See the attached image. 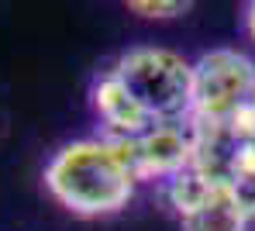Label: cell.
Listing matches in <instances>:
<instances>
[{"instance_id": "3957f363", "label": "cell", "mask_w": 255, "mask_h": 231, "mask_svg": "<svg viewBox=\"0 0 255 231\" xmlns=\"http://www.w3.org/2000/svg\"><path fill=\"white\" fill-rule=\"evenodd\" d=\"M255 93V59L238 48H211L190 69V121L228 124Z\"/></svg>"}, {"instance_id": "277c9868", "label": "cell", "mask_w": 255, "mask_h": 231, "mask_svg": "<svg viewBox=\"0 0 255 231\" xmlns=\"http://www.w3.org/2000/svg\"><path fill=\"white\" fill-rule=\"evenodd\" d=\"M125 152L131 176L138 183H169L183 169L193 166V131L190 121H169V124H152L138 138L118 141Z\"/></svg>"}, {"instance_id": "52a82bcc", "label": "cell", "mask_w": 255, "mask_h": 231, "mask_svg": "<svg viewBox=\"0 0 255 231\" xmlns=\"http://www.w3.org/2000/svg\"><path fill=\"white\" fill-rule=\"evenodd\" d=\"M224 183L231 190V197L238 200L242 214L255 221V141L231 148L228 166H224Z\"/></svg>"}, {"instance_id": "6da1fadb", "label": "cell", "mask_w": 255, "mask_h": 231, "mask_svg": "<svg viewBox=\"0 0 255 231\" xmlns=\"http://www.w3.org/2000/svg\"><path fill=\"white\" fill-rule=\"evenodd\" d=\"M138 180L114 138H76L45 166V190L76 218H107L125 211Z\"/></svg>"}, {"instance_id": "8992f818", "label": "cell", "mask_w": 255, "mask_h": 231, "mask_svg": "<svg viewBox=\"0 0 255 231\" xmlns=\"http://www.w3.org/2000/svg\"><path fill=\"white\" fill-rule=\"evenodd\" d=\"M179 225H183V231H249V218L242 214L228 183H221L211 200L200 204L193 214H186Z\"/></svg>"}, {"instance_id": "ba28073f", "label": "cell", "mask_w": 255, "mask_h": 231, "mask_svg": "<svg viewBox=\"0 0 255 231\" xmlns=\"http://www.w3.org/2000/svg\"><path fill=\"white\" fill-rule=\"evenodd\" d=\"M128 10L138 14V17H148V21H166V17H183L190 10V3H183V0H169V3H162V0L159 3L155 0H131Z\"/></svg>"}, {"instance_id": "7a4b0ae2", "label": "cell", "mask_w": 255, "mask_h": 231, "mask_svg": "<svg viewBox=\"0 0 255 231\" xmlns=\"http://www.w3.org/2000/svg\"><path fill=\"white\" fill-rule=\"evenodd\" d=\"M190 69L193 62H186L179 52L155 45L128 48L114 66L118 80L152 117V124L190 117Z\"/></svg>"}, {"instance_id": "5b68a950", "label": "cell", "mask_w": 255, "mask_h": 231, "mask_svg": "<svg viewBox=\"0 0 255 231\" xmlns=\"http://www.w3.org/2000/svg\"><path fill=\"white\" fill-rule=\"evenodd\" d=\"M90 104H93V111H97V117L104 124V138L128 141L152 128V117L138 107V100L128 93V87L118 80L114 69H107V73H100L93 80Z\"/></svg>"}, {"instance_id": "9c48e42d", "label": "cell", "mask_w": 255, "mask_h": 231, "mask_svg": "<svg viewBox=\"0 0 255 231\" xmlns=\"http://www.w3.org/2000/svg\"><path fill=\"white\" fill-rule=\"evenodd\" d=\"M245 31H249V38L255 42V0L245 7Z\"/></svg>"}]
</instances>
